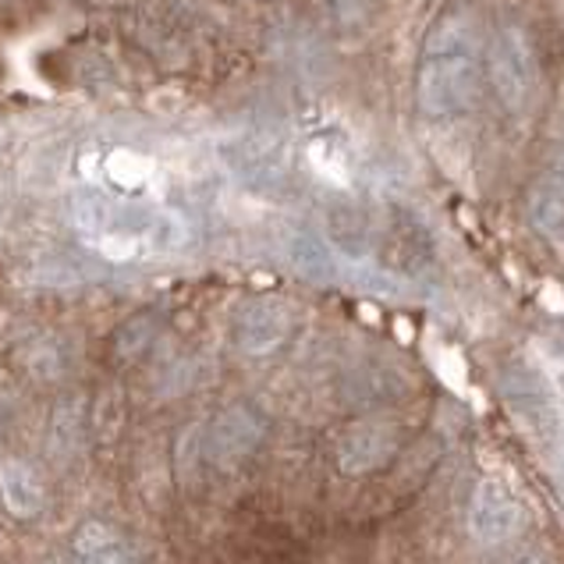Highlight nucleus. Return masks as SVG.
I'll list each match as a JSON object with an SVG mask.
<instances>
[{
  "label": "nucleus",
  "instance_id": "nucleus-5",
  "mask_svg": "<svg viewBox=\"0 0 564 564\" xmlns=\"http://www.w3.org/2000/svg\"><path fill=\"white\" fill-rule=\"evenodd\" d=\"M263 433L267 426L260 412L249 405H231L214 419V426H209L206 455L214 465H220V469H231V465L246 462L252 451L260 447Z\"/></svg>",
  "mask_w": 564,
  "mask_h": 564
},
{
  "label": "nucleus",
  "instance_id": "nucleus-8",
  "mask_svg": "<svg viewBox=\"0 0 564 564\" xmlns=\"http://www.w3.org/2000/svg\"><path fill=\"white\" fill-rule=\"evenodd\" d=\"M78 564H142L135 543L128 540L118 525L89 519L78 525V533L72 540Z\"/></svg>",
  "mask_w": 564,
  "mask_h": 564
},
{
  "label": "nucleus",
  "instance_id": "nucleus-2",
  "mask_svg": "<svg viewBox=\"0 0 564 564\" xmlns=\"http://www.w3.org/2000/svg\"><path fill=\"white\" fill-rule=\"evenodd\" d=\"M75 224L89 241L107 252H139V249H178L185 241V220L171 209H156L147 203L115 199L107 192H83L75 199Z\"/></svg>",
  "mask_w": 564,
  "mask_h": 564
},
{
  "label": "nucleus",
  "instance_id": "nucleus-12",
  "mask_svg": "<svg viewBox=\"0 0 564 564\" xmlns=\"http://www.w3.org/2000/svg\"><path fill=\"white\" fill-rule=\"evenodd\" d=\"M292 263L295 270L302 273V278H310V281H327L330 273H334V252L324 238H316V235H299L292 241Z\"/></svg>",
  "mask_w": 564,
  "mask_h": 564
},
{
  "label": "nucleus",
  "instance_id": "nucleus-4",
  "mask_svg": "<svg viewBox=\"0 0 564 564\" xmlns=\"http://www.w3.org/2000/svg\"><path fill=\"white\" fill-rule=\"evenodd\" d=\"M522 529V505L501 479H482L469 501V533L482 546L508 543Z\"/></svg>",
  "mask_w": 564,
  "mask_h": 564
},
{
  "label": "nucleus",
  "instance_id": "nucleus-6",
  "mask_svg": "<svg viewBox=\"0 0 564 564\" xmlns=\"http://www.w3.org/2000/svg\"><path fill=\"white\" fill-rule=\"evenodd\" d=\"M292 334V310L281 299H252L235 319V341L246 356H270Z\"/></svg>",
  "mask_w": 564,
  "mask_h": 564
},
{
  "label": "nucleus",
  "instance_id": "nucleus-7",
  "mask_svg": "<svg viewBox=\"0 0 564 564\" xmlns=\"http://www.w3.org/2000/svg\"><path fill=\"white\" fill-rule=\"evenodd\" d=\"M398 451V430L380 419H366L341 433L337 441V462L348 476H369L383 469Z\"/></svg>",
  "mask_w": 564,
  "mask_h": 564
},
{
  "label": "nucleus",
  "instance_id": "nucleus-11",
  "mask_svg": "<svg viewBox=\"0 0 564 564\" xmlns=\"http://www.w3.org/2000/svg\"><path fill=\"white\" fill-rule=\"evenodd\" d=\"M83 444V401H61L51 419V455L68 462Z\"/></svg>",
  "mask_w": 564,
  "mask_h": 564
},
{
  "label": "nucleus",
  "instance_id": "nucleus-10",
  "mask_svg": "<svg viewBox=\"0 0 564 564\" xmlns=\"http://www.w3.org/2000/svg\"><path fill=\"white\" fill-rule=\"evenodd\" d=\"M529 214L546 238L564 241V174H554V178H543L536 185Z\"/></svg>",
  "mask_w": 564,
  "mask_h": 564
},
{
  "label": "nucleus",
  "instance_id": "nucleus-3",
  "mask_svg": "<svg viewBox=\"0 0 564 564\" xmlns=\"http://www.w3.org/2000/svg\"><path fill=\"white\" fill-rule=\"evenodd\" d=\"M536 57L522 29H501L490 43V83L508 110H525L536 96Z\"/></svg>",
  "mask_w": 564,
  "mask_h": 564
},
{
  "label": "nucleus",
  "instance_id": "nucleus-1",
  "mask_svg": "<svg viewBox=\"0 0 564 564\" xmlns=\"http://www.w3.org/2000/svg\"><path fill=\"white\" fill-rule=\"evenodd\" d=\"M482 64L479 46L465 22L447 19L430 32L423 61H419V110L430 121H458L479 100Z\"/></svg>",
  "mask_w": 564,
  "mask_h": 564
},
{
  "label": "nucleus",
  "instance_id": "nucleus-13",
  "mask_svg": "<svg viewBox=\"0 0 564 564\" xmlns=\"http://www.w3.org/2000/svg\"><path fill=\"white\" fill-rule=\"evenodd\" d=\"M64 564H68V561H64Z\"/></svg>",
  "mask_w": 564,
  "mask_h": 564
},
{
  "label": "nucleus",
  "instance_id": "nucleus-9",
  "mask_svg": "<svg viewBox=\"0 0 564 564\" xmlns=\"http://www.w3.org/2000/svg\"><path fill=\"white\" fill-rule=\"evenodd\" d=\"M0 501L14 519H36L46 505L40 473L22 458H4L0 462Z\"/></svg>",
  "mask_w": 564,
  "mask_h": 564
}]
</instances>
